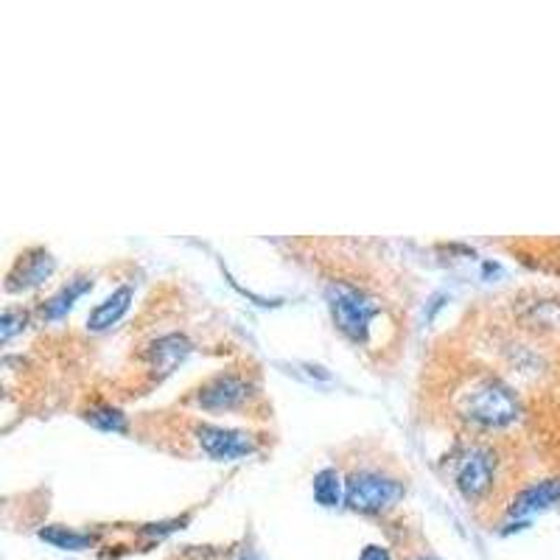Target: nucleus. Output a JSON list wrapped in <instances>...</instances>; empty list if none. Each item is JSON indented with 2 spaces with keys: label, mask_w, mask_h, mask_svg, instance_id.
Returning <instances> with one entry per match:
<instances>
[{
  "label": "nucleus",
  "mask_w": 560,
  "mask_h": 560,
  "mask_svg": "<svg viewBox=\"0 0 560 560\" xmlns=\"http://www.w3.org/2000/svg\"><path fill=\"white\" fill-rule=\"evenodd\" d=\"M462 415L479 426L502 429L518 418V404L504 384L485 378L462 395Z\"/></svg>",
  "instance_id": "f257e3e1"
},
{
  "label": "nucleus",
  "mask_w": 560,
  "mask_h": 560,
  "mask_svg": "<svg viewBox=\"0 0 560 560\" xmlns=\"http://www.w3.org/2000/svg\"><path fill=\"white\" fill-rule=\"evenodd\" d=\"M325 297L331 303V314H334L339 331L348 334L353 342H364L367 331H370V322L378 314L376 303L367 294L359 292L356 286L342 283V280H334L325 289Z\"/></svg>",
  "instance_id": "f03ea898"
},
{
  "label": "nucleus",
  "mask_w": 560,
  "mask_h": 560,
  "mask_svg": "<svg viewBox=\"0 0 560 560\" xmlns=\"http://www.w3.org/2000/svg\"><path fill=\"white\" fill-rule=\"evenodd\" d=\"M404 485L392 476L376 474V471H362L353 474L345 485V502L356 513H381L390 510L392 504L401 502Z\"/></svg>",
  "instance_id": "7ed1b4c3"
},
{
  "label": "nucleus",
  "mask_w": 560,
  "mask_h": 560,
  "mask_svg": "<svg viewBox=\"0 0 560 560\" xmlns=\"http://www.w3.org/2000/svg\"><path fill=\"white\" fill-rule=\"evenodd\" d=\"M196 440L213 460H238V457H247L255 451V440L247 432L222 429V426H210V423L196 426Z\"/></svg>",
  "instance_id": "20e7f679"
},
{
  "label": "nucleus",
  "mask_w": 560,
  "mask_h": 560,
  "mask_svg": "<svg viewBox=\"0 0 560 560\" xmlns=\"http://www.w3.org/2000/svg\"><path fill=\"white\" fill-rule=\"evenodd\" d=\"M457 488L465 499H479L493 482V460L485 448H471L462 454V460L457 462Z\"/></svg>",
  "instance_id": "39448f33"
},
{
  "label": "nucleus",
  "mask_w": 560,
  "mask_h": 560,
  "mask_svg": "<svg viewBox=\"0 0 560 560\" xmlns=\"http://www.w3.org/2000/svg\"><path fill=\"white\" fill-rule=\"evenodd\" d=\"M250 398V384L233 373L210 378L208 384L199 390V404L205 409H236Z\"/></svg>",
  "instance_id": "423d86ee"
},
{
  "label": "nucleus",
  "mask_w": 560,
  "mask_h": 560,
  "mask_svg": "<svg viewBox=\"0 0 560 560\" xmlns=\"http://www.w3.org/2000/svg\"><path fill=\"white\" fill-rule=\"evenodd\" d=\"M54 258H51V252L42 250H28L17 266H14L12 272H9V278H6V289L9 292H20V289H31V286H40L42 280L48 278L51 272H54Z\"/></svg>",
  "instance_id": "0eeeda50"
},
{
  "label": "nucleus",
  "mask_w": 560,
  "mask_h": 560,
  "mask_svg": "<svg viewBox=\"0 0 560 560\" xmlns=\"http://www.w3.org/2000/svg\"><path fill=\"white\" fill-rule=\"evenodd\" d=\"M560 502V479H546V482H535L530 488L518 493L513 504H510V516L527 518L532 513H541L546 507Z\"/></svg>",
  "instance_id": "6e6552de"
},
{
  "label": "nucleus",
  "mask_w": 560,
  "mask_h": 560,
  "mask_svg": "<svg viewBox=\"0 0 560 560\" xmlns=\"http://www.w3.org/2000/svg\"><path fill=\"white\" fill-rule=\"evenodd\" d=\"M191 353V342L182 334H166L160 339H154L149 350H146V359L152 362V367L160 376H168L177 364Z\"/></svg>",
  "instance_id": "1a4fd4ad"
},
{
  "label": "nucleus",
  "mask_w": 560,
  "mask_h": 560,
  "mask_svg": "<svg viewBox=\"0 0 560 560\" xmlns=\"http://www.w3.org/2000/svg\"><path fill=\"white\" fill-rule=\"evenodd\" d=\"M132 306V289L129 286H121V289H115V292L104 300V303H98L93 311H90V317H87V328L90 331H104V328H112L115 322L124 317L126 311Z\"/></svg>",
  "instance_id": "9d476101"
},
{
  "label": "nucleus",
  "mask_w": 560,
  "mask_h": 560,
  "mask_svg": "<svg viewBox=\"0 0 560 560\" xmlns=\"http://www.w3.org/2000/svg\"><path fill=\"white\" fill-rule=\"evenodd\" d=\"M90 286H93L90 278H73L68 286H62V289L42 306V317H45V320H59L62 314H68L70 306H73L84 292H90Z\"/></svg>",
  "instance_id": "9b49d317"
},
{
  "label": "nucleus",
  "mask_w": 560,
  "mask_h": 560,
  "mask_svg": "<svg viewBox=\"0 0 560 560\" xmlns=\"http://www.w3.org/2000/svg\"><path fill=\"white\" fill-rule=\"evenodd\" d=\"M40 538L42 541H48V544H54L56 549H68V552L90 549V546L96 544V535L73 530V527H62V524H54V527H42Z\"/></svg>",
  "instance_id": "f8f14e48"
},
{
  "label": "nucleus",
  "mask_w": 560,
  "mask_h": 560,
  "mask_svg": "<svg viewBox=\"0 0 560 560\" xmlns=\"http://www.w3.org/2000/svg\"><path fill=\"white\" fill-rule=\"evenodd\" d=\"M314 499L322 507H336L342 499V479L334 468H322L314 474Z\"/></svg>",
  "instance_id": "ddd939ff"
},
{
  "label": "nucleus",
  "mask_w": 560,
  "mask_h": 560,
  "mask_svg": "<svg viewBox=\"0 0 560 560\" xmlns=\"http://www.w3.org/2000/svg\"><path fill=\"white\" fill-rule=\"evenodd\" d=\"M84 420L90 426H96L101 432H126V415L115 406H96V409H87Z\"/></svg>",
  "instance_id": "4468645a"
},
{
  "label": "nucleus",
  "mask_w": 560,
  "mask_h": 560,
  "mask_svg": "<svg viewBox=\"0 0 560 560\" xmlns=\"http://www.w3.org/2000/svg\"><path fill=\"white\" fill-rule=\"evenodd\" d=\"M26 325V314H20V311H3V320H0V339L3 342H9L20 328Z\"/></svg>",
  "instance_id": "2eb2a0df"
},
{
  "label": "nucleus",
  "mask_w": 560,
  "mask_h": 560,
  "mask_svg": "<svg viewBox=\"0 0 560 560\" xmlns=\"http://www.w3.org/2000/svg\"><path fill=\"white\" fill-rule=\"evenodd\" d=\"M359 560H390V552H387V546L370 544V546H364Z\"/></svg>",
  "instance_id": "dca6fc26"
},
{
  "label": "nucleus",
  "mask_w": 560,
  "mask_h": 560,
  "mask_svg": "<svg viewBox=\"0 0 560 560\" xmlns=\"http://www.w3.org/2000/svg\"><path fill=\"white\" fill-rule=\"evenodd\" d=\"M415 560H434V558H415Z\"/></svg>",
  "instance_id": "f3484780"
}]
</instances>
